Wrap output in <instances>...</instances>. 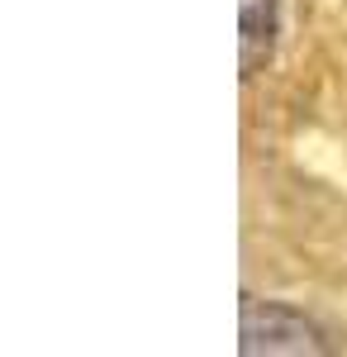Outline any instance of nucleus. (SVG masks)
Masks as SVG:
<instances>
[{
    "label": "nucleus",
    "instance_id": "1",
    "mask_svg": "<svg viewBox=\"0 0 347 357\" xmlns=\"http://www.w3.org/2000/svg\"><path fill=\"white\" fill-rule=\"evenodd\" d=\"M247 357H304V353H323V333L295 314L286 305H267V301H242V343H238Z\"/></svg>",
    "mask_w": 347,
    "mask_h": 357
},
{
    "label": "nucleus",
    "instance_id": "2",
    "mask_svg": "<svg viewBox=\"0 0 347 357\" xmlns=\"http://www.w3.org/2000/svg\"><path fill=\"white\" fill-rule=\"evenodd\" d=\"M276 38V0H242V77H252L271 57Z\"/></svg>",
    "mask_w": 347,
    "mask_h": 357
}]
</instances>
